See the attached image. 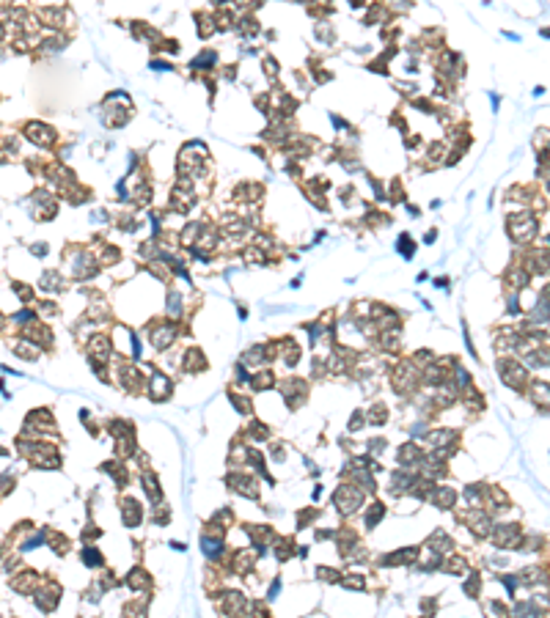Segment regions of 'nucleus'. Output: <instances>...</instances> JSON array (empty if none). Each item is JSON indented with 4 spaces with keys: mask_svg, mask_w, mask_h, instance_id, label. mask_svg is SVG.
<instances>
[{
    "mask_svg": "<svg viewBox=\"0 0 550 618\" xmlns=\"http://www.w3.org/2000/svg\"><path fill=\"white\" fill-rule=\"evenodd\" d=\"M361 503H363L361 489H355V486H339V492H336V506H339V511L352 514V511L361 508Z\"/></svg>",
    "mask_w": 550,
    "mask_h": 618,
    "instance_id": "obj_1",
    "label": "nucleus"
},
{
    "mask_svg": "<svg viewBox=\"0 0 550 618\" xmlns=\"http://www.w3.org/2000/svg\"><path fill=\"white\" fill-rule=\"evenodd\" d=\"M512 236H515L517 242H531L536 234V220L531 215H520V217H512Z\"/></svg>",
    "mask_w": 550,
    "mask_h": 618,
    "instance_id": "obj_2",
    "label": "nucleus"
},
{
    "mask_svg": "<svg viewBox=\"0 0 550 618\" xmlns=\"http://www.w3.org/2000/svg\"><path fill=\"white\" fill-rule=\"evenodd\" d=\"M493 542L498 544V547H503V549L517 547V544H520V528H517V525H501V528H495Z\"/></svg>",
    "mask_w": 550,
    "mask_h": 618,
    "instance_id": "obj_3",
    "label": "nucleus"
},
{
    "mask_svg": "<svg viewBox=\"0 0 550 618\" xmlns=\"http://www.w3.org/2000/svg\"><path fill=\"white\" fill-rule=\"evenodd\" d=\"M229 486H234L239 494H245V497H256L259 489H256V481L251 478V475H239V472H234V475H229Z\"/></svg>",
    "mask_w": 550,
    "mask_h": 618,
    "instance_id": "obj_4",
    "label": "nucleus"
},
{
    "mask_svg": "<svg viewBox=\"0 0 550 618\" xmlns=\"http://www.w3.org/2000/svg\"><path fill=\"white\" fill-rule=\"evenodd\" d=\"M429 500L435 503L438 508H451L454 506V500H457V494H454V489L451 486H435V489H429Z\"/></svg>",
    "mask_w": 550,
    "mask_h": 618,
    "instance_id": "obj_5",
    "label": "nucleus"
},
{
    "mask_svg": "<svg viewBox=\"0 0 550 618\" xmlns=\"http://www.w3.org/2000/svg\"><path fill=\"white\" fill-rule=\"evenodd\" d=\"M498 368H501V374H503V382L512 385V388H520L525 382V371L517 368L515 363H498Z\"/></svg>",
    "mask_w": 550,
    "mask_h": 618,
    "instance_id": "obj_6",
    "label": "nucleus"
},
{
    "mask_svg": "<svg viewBox=\"0 0 550 618\" xmlns=\"http://www.w3.org/2000/svg\"><path fill=\"white\" fill-rule=\"evenodd\" d=\"M454 440H457V434H454L451 429H438V431H429V434H426V443H429L432 448H451Z\"/></svg>",
    "mask_w": 550,
    "mask_h": 618,
    "instance_id": "obj_7",
    "label": "nucleus"
},
{
    "mask_svg": "<svg viewBox=\"0 0 550 618\" xmlns=\"http://www.w3.org/2000/svg\"><path fill=\"white\" fill-rule=\"evenodd\" d=\"M201 549L207 558H220L223 555V542H220V530L215 536H201Z\"/></svg>",
    "mask_w": 550,
    "mask_h": 618,
    "instance_id": "obj_8",
    "label": "nucleus"
},
{
    "mask_svg": "<svg viewBox=\"0 0 550 618\" xmlns=\"http://www.w3.org/2000/svg\"><path fill=\"white\" fill-rule=\"evenodd\" d=\"M393 385H396L399 393H407V390H413V385H416V379H413V366H407V363H404V366H399Z\"/></svg>",
    "mask_w": 550,
    "mask_h": 618,
    "instance_id": "obj_9",
    "label": "nucleus"
},
{
    "mask_svg": "<svg viewBox=\"0 0 550 618\" xmlns=\"http://www.w3.org/2000/svg\"><path fill=\"white\" fill-rule=\"evenodd\" d=\"M168 390H171V382H168L162 374H154V376H152V388H149V396H152V401H162V398L168 396Z\"/></svg>",
    "mask_w": 550,
    "mask_h": 618,
    "instance_id": "obj_10",
    "label": "nucleus"
},
{
    "mask_svg": "<svg viewBox=\"0 0 550 618\" xmlns=\"http://www.w3.org/2000/svg\"><path fill=\"white\" fill-rule=\"evenodd\" d=\"M174 338H176V330L174 327H157L152 333V344L157 349H165V346H171L174 344Z\"/></svg>",
    "mask_w": 550,
    "mask_h": 618,
    "instance_id": "obj_11",
    "label": "nucleus"
},
{
    "mask_svg": "<svg viewBox=\"0 0 550 618\" xmlns=\"http://www.w3.org/2000/svg\"><path fill=\"white\" fill-rule=\"evenodd\" d=\"M28 138L36 140V143H42V146H50L52 143V129L44 124H30L28 126Z\"/></svg>",
    "mask_w": 550,
    "mask_h": 618,
    "instance_id": "obj_12",
    "label": "nucleus"
},
{
    "mask_svg": "<svg viewBox=\"0 0 550 618\" xmlns=\"http://www.w3.org/2000/svg\"><path fill=\"white\" fill-rule=\"evenodd\" d=\"M418 555V549L416 547H407V549H396V555H388V558H383V566H399V563H410L413 558Z\"/></svg>",
    "mask_w": 550,
    "mask_h": 618,
    "instance_id": "obj_13",
    "label": "nucleus"
},
{
    "mask_svg": "<svg viewBox=\"0 0 550 618\" xmlns=\"http://www.w3.org/2000/svg\"><path fill=\"white\" fill-rule=\"evenodd\" d=\"M426 547H429V552H435V555H446L448 547H451V539H448V536L440 530V533H435V536L429 539V544H426Z\"/></svg>",
    "mask_w": 550,
    "mask_h": 618,
    "instance_id": "obj_14",
    "label": "nucleus"
},
{
    "mask_svg": "<svg viewBox=\"0 0 550 618\" xmlns=\"http://www.w3.org/2000/svg\"><path fill=\"white\" fill-rule=\"evenodd\" d=\"M121 514H124V525H127V528H135V525L140 522V506L135 500H124Z\"/></svg>",
    "mask_w": 550,
    "mask_h": 618,
    "instance_id": "obj_15",
    "label": "nucleus"
},
{
    "mask_svg": "<svg viewBox=\"0 0 550 618\" xmlns=\"http://www.w3.org/2000/svg\"><path fill=\"white\" fill-rule=\"evenodd\" d=\"M36 604H39V607H42V610H55L58 607V588L52 591H39V593H36Z\"/></svg>",
    "mask_w": 550,
    "mask_h": 618,
    "instance_id": "obj_16",
    "label": "nucleus"
},
{
    "mask_svg": "<svg viewBox=\"0 0 550 618\" xmlns=\"http://www.w3.org/2000/svg\"><path fill=\"white\" fill-rule=\"evenodd\" d=\"M399 462H402V465H413V462H421V451H418L416 445H404L402 451H399Z\"/></svg>",
    "mask_w": 550,
    "mask_h": 618,
    "instance_id": "obj_17",
    "label": "nucleus"
},
{
    "mask_svg": "<svg viewBox=\"0 0 550 618\" xmlns=\"http://www.w3.org/2000/svg\"><path fill=\"white\" fill-rule=\"evenodd\" d=\"M146 583H149V577H146V571H143V569H132V571H130V577H127V585H130L132 591H140Z\"/></svg>",
    "mask_w": 550,
    "mask_h": 618,
    "instance_id": "obj_18",
    "label": "nucleus"
},
{
    "mask_svg": "<svg viewBox=\"0 0 550 618\" xmlns=\"http://www.w3.org/2000/svg\"><path fill=\"white\" fill-rule=\"evenodd\" d=\"M143 486H146V492H149V497H152L154 503L160 500V486H157V475H152V472H143Z\"/></svg>",
    "mask_w": 550,
    "mask_h": 618,
    "instance_id": "obj_19",
    "label": "nucleus"
},
{
    "mask_svg": "<svg viewBox=\"0 0 550 618\" xmlns=\"http://www.w3.org/2000/svg\"><path fill=\"white\" fill-rule=\"evenodd\" d=\"M242 607H245L242 593H226V602H223V610L226 613H239Z\"/></svg>",
    "mask_w": 550,
    "mask_h": 618,
    "instance_id": "obj_20",
    "label": "nucleus"
},
{
    "mask_svg": "<svg viewBox=\"0 0 550 618\" xmlns=\"http://www.w3.org/2000/svg\"><path fill=\"white\" fill-rule=\"evenodd\" d=\"M471 528H476V533L479 536H487V530H490V519L484 514H471Z\"/></svg>",
    "mask_w": 550,
    "mask_h": 618,
    "instance_id": "obj_21",
    "label": "nucleus"
},
{
    "mask_svg": "<svg viewBox=\"0 0 550 618\" xmlns=\"http://www.w3.org/2000/svg\"><path fill=\"white\" fill-rule=\"evenodd\" d=\"M248 533H251V539H256L259 542V547H264L267 542L272 539V533H270V528H264V525H256V528H248Z\"/></svg>",
    "mask_w": 550,
    "mask_h": 618,
    "instance_id": "obj_22",
    "label": "nucleus"
},
{
    "mask_svg": "<svg viewBox=\"0 0 550 618\" xmlns=\"http://www.w3.org/2000/svg\"><path fill=\"white\" fill-rule=\"evenodd\" d=\"M91 349H94V352H97L99 357H102V360H105V357L110 354V341L105 338V335H97V338L91 341Z\"/></svg>",
    "mask_w": 550,
    "mask_h": 618,
    "instance_id": "obj_23",
    "label": "nucleus"
},
{
    "mask_svg": "<svg viewBox=\"0 0 550 618\" xmlns=\"http://www.w3.org/2000/svg\"><path fill=\"white\" fill-rule=\"evenodd\" d=\"M383 514H385V506H383V503H374V506L369 508V514H366V528L371 530L377 522H380V517H383Z\"/></svg>",
    "mask_w": 550,
    "mask_h": 618,
    "instance_id": "obj_24",
    "label": "nucleus"
},
{
    "mask_svg": "<svg viewBox=\"0 0 550 618\" xmlns=\"http://www.w3.org/2000/svg\"><path fill=\"white\" fill-rule=\"evenodd\" d=\"M14 349H17L20 357H25V360H36V346H30L28 341H17Z\"/></svg>",
    "mask_w": 550,
    "mask_h": 618,
    "instance_id": "obj_25",
    "label": "nucleus"
},
{
    "mask_svg": "<svg viewBox=\"0 0 550 618\" xmlns=\"http://www.w3.org/2000/svg\"><path fill=\"white\" fill-rule=\"evenodd\" d=\"M251 563H253V552H239V555L234 558V569H237L239 574H245Z\"/></svg>",
    "mask_w": 550,
    "mask_h": 618,
    "instance_id": "obj_26",
    "label": "nucleus"
},
{
    "mask_svg": "<svg viewBox=\"0 0 550 618\" xmlns=\"http://www.w3.org/2000/svg\"><path fill=\"white\" fill-rule=\"evenodd\" d=\"M184 368H204V357L198 349H193V352H184Z\"/></svg>",
    "mask_w": 550,
    "mask_h": 618,
    "instance_id": "obj_27",
    "label": "nucleus"
},
{
    "mask_svg": "<svg viewBox=\"0 0 550 618\" xmlns=\"http://www.w3.org/2000/svg\"><path fill=\"white\" fill-rule=\"evenodd\" d=\"M515 616H517V618H539V610H536L531 602H523V604H517Z\"/></svg>",
    "mask_w": 550,
    "mask_h": 618,
    "instance_id": "obj_28",
    "label": "nucleus"
},
{
    "mask_svg": "<svg viewBox=\"0 0 550 618\" xmlns=\"http://www.w3.org/2000/svg\"><path fill=\"white\" fill-rule=\"evenodd\" d=\"M83 561H85V566H102V555H99L94 547L83 549Z\"/></svg>",
    "mask_w": 550,
    "mask_h": 618,
    "instance_id": "obj_29",
    "label": "nucleus"
},
{
    "mask_svg": "<svg viewBox=\"0 0 550 618\" xmlns=\"http://www.w3.org/2000/svg\"><path fill=\"white\" fill-rule=\"evenodd\" d=\"M443 376H446V374H443V368H438V366H432V368H426V371H424V379H426V382H432V385H440V382H443Z\"/></svg>",
    "mask_w": 550,
    "mask_h": 618,
    "instance_id": "obj_30",
    "label": "nucleus"
},
{
    "mask_svg": "<svg viewBox=\"0 0 550 618\" xmlns=\"http://www.w3.org/2000/svg\"><path fill=\"white\" fill-rule=\"evenodd\" d=\"M58 286H61V278H58L55 272H47L42 278V289H47V292H58Z\"/></svg>",
    "mask_w": 550,
    "mask_h": 618,
    "instance_id": "obj_31",
    "label": "nucleus"
},
{
    "mask_svg": "<svg viewBox=\"0 0 550 618\" xmlns=\"http://www.w3.org/2000/svg\"><path fill=\"white\" fill-rule=\"evenodd\" d=\"M267 352V346H256V349H251V352L245 354V360L248 363H262V360H267L270 354H264Z\"/></svg>",
    "mask_w": 550,
    "mask_h": 618,
    "instance_id": "obj_32",
    "label": "nucleus"
},
{
    "mask_svg": "<svg viewBox=\"0 0 550 618\" xmlns=\"http://www.w3.org/2000/svg\"><path fill=\"white\" fill-rule=\"evenodd\" d=\"M272 382H275V376H272L270 371H262V374H259V379L253 382V388H256V390H264V388H270Z\"/></svg>",
    "mask_w": 550,
    "mask_h": 618,
    "instance_id": "obj_33",
    "label": "nucleus"
},
{
    "mask_svg": "<svg viewBox=\"0 0 550 618\" xmlns=\"http://www.w3.org/2000/svg\"><path fill=\"white\" fill-rule=\"evenodd\" d=\"M339 583H341L344 588H355V591H361V588H363V574H355V577H341Z\"/></svg>",
    "mask_w": 550,
    "mask_h": 618,
    "instance_id": "obj_34",
    "label": "nucleus"
},
{
    "mask_svg": "<svg viewBox=\"0 0 550 618\" xmlns=\"http://www.w3.org/2000/svg\"><path fill=\"white\" fill-rule=\"evenodd\" d=\"M168 308H171V311H168L171 316H179V313H182V299H179V294H176V292H171V297H168Z\"/></svg>",
    "mask_w": 550,
    "mask_h": 618,
    "instance_id": "obj_35",
    "label": "nucleus"
},
{
    "mask_svg": "<svg viewBox=\"0 0 550 618\" xmlns=\"http://www.w3.org/2000/svg\"><path fill=\"white\" fill-rule=\"evenodd\" d=\"M413 250H416V247H413V239H410V236H399V253L410 258Z\"/></svg>",
    "mask_w": 550,
    "mask_h": 618,
    "instance_id": "obj_36",
    "label": "nucleus"
},
{
    "mask_svg": "<svg viewBox=\"0 0 550 618\" xmlns=\"http://www.w3.org/2000/svg\"><path fill=\"white\" fill-rule=\"evenodd\" d=\"M385 415H388V412H385V407L383 404H377L374 410L369 412V418H371V423H385Z\"/></svg>",
    "mask_w": 550,
    "mask_h": 618,
    "instance_id": "obj_37",
    "label": "nucleus"
},
{
    "mask_svg": "<svg viewBox=\"0 0 550 618\" xmlns=\"http://www.w3.org/2000/svg\"><path fill=\"white\" fill-rule=\"evenodd\" d=\"M42 542H44V533H39V536H33V539H28V542L22 544V552H28V549L42 547Z\"/></svg>",
    "mask_w": 550,
    "mask_h": 618,
    "instance_id": "obj_38",
    "label": "nucleus"
},
{
    "mask_svg": "<svg viewBox=\"0 0 550 618\" xmlns=\"http://www.w3.org/2000/svg\"><path fill=\"white\" fill-rule=\"evenodd\" d=\"M231 404H234L242 415H245V412H251V404L245 401V396H231Z\"/></svg>",
    "mask_w": 550,
    "mask_h": 618,
    "instance_id": "obj_39",
    "label": "nucleus"
},
{
    "mask_svg": "<svg viewBox=\"0 0 550 618\" xmlns=\"http://www.w3.org/2000/svg\"><path fill=\"white\" fill-rule=\"evenodd\" d=\"M479 494H481V484H471V486L465 489V497H468L471 503H473V500H479Z\"/></svg>",
    "mask_w": 550,
    "mask_h": 618,
    "instance_id": "obj_40",
    "label": "nucleus"
},
{
    "mask_svg": "<svg viewBox=\"0 0 550 618\" xmlns=\"http://www.w3.org/2000/svg\"><path fill=\"white\" fill-rule=\"evenodd\" d=\"M339 571H333V569H327V566H322V569H316V577H322V580H327V583H333V580H339Z\"/></svg>",
    "mask_w": 550,
    "mask_h": 618,
    "instance_id": "obj_41",
    "label": "nucleus"
},
{
    "mask_svg": "<svg viewBox=\"0 0 550 618\" xmlns=\"http://www.w3.org/2000/svg\"><path fill=\"white\" fill-rule=\"evenodd\" d=\"M476 591H479V577H471L465 583V593H476Z\"/></svg>",
    "mask_w": 550,
    "mask_h": 618,
    "instance_id": "obj_42",
    "label": "nucleus"
},
{
    "mask_svg": "<svg viewBox=\"0 0 550 618\" xmlns=\"http://www.w3.org/2000/svg\"><path fill=\"white\" fill-rule=\"evenodd\" d=\"M361 418H363V412H355V415H352V420H349V431H358V429H361V423H363Z\"/></svg>",
    "mask_w": 550,
    "mask_h": 618,
    "instance_id": "obj_43",
    "label": "nucleus"
},
{
    "mask_svg": "<svg viewBox=\"0 0 550 618\" xmlns=\"http://www.w3.org/2000/svg\"><path fill=\"white\" fill-rule=\"evenodd\" d=\"M383 448H385V440H380V437H377V440H371V443H369V451H374V453H377V451H383Z\"/></svg>",
    "mask_w": 550,
    "mask_h": 618,
    "instance_id": "obj_44",
    "label": "nucleus"
},
{
    "mask_svg": "<svg viewBox=\"0 0 550 618\" xmlns=\"http://www.w3.org/2000/svg\"><path fill=\"white\" fill-rule=\"evenodd\" d=\"M28 319H33V311H22L14 316V321H28Z\"/></svg>",
    "mask_w": 550,
    "mask_h": 618,
    "instance_id": "obj_45",
    "label": "nucleus"
},
{
    "mask_svg": "<svg viewBox=\"0 0 550 618\" xmlns=\"http://www.w3.org/2000/svg\"><path fill=\"white\" fill-rule=\"evenodd\" d=\"M503 585L509 588V593L515 591V585H517V577H503Z\"/></svg>",
    "mask_w": 550,
    "mask_h": 618,
    "instance_id": "obj_46",
    "label": "nucleus"
},
{
    "mask_svg": "<svg viewBox=\"0 0 550 618\" xmlns=\"http://www.w3.org/2000/svg\"><path fill=\"white\" fill-rule=\"evenodd\" d=\"M278 593H281V583H278V580H275V583L270 585V599H275V596H278Z\"/></svg>",
    "mask_w": 550,
    "mask_h": 618,
    "instance_id": "obj_47",
    "label": "nucleus"
},
{
    "mask_svg": "<svg viewBox=\"0 0 550 618\" xmlns=\"http://www.w3.org/2000/svg\"><path fill=\"white\" fill-rule=\"evenodd\" d=\"M0 324H3V316H0Z\"/></svg>",
    "mask_w": 550,
    "mask_h": 618,
    "instance_id": "obj_48",
    "label": "nucleus"
}]
</instances>
